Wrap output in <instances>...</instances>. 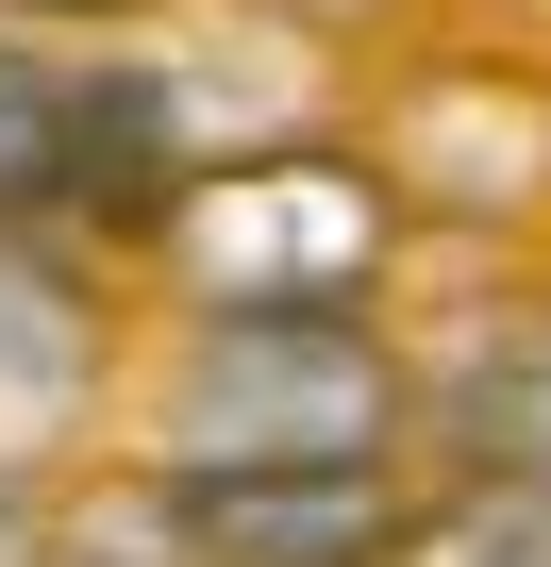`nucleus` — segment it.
Returning <instances> with one entry per match:
<instances>
[{
    "label": "nucleus",
    "mask_w": 551,
    "mask_h": 567,
    "mask_svg": "<svg viewBox=\"0 0 551 567\" xmlns=\"http://www.w3.org/2000/svg\"><path fill=\"white\" fill-rule=\"evenodd\" d=\"M385 417H401V384L335 301H217V334L167 384L184 467H351V451H385Z\"/></svg>",
    "instance_id": "1"
},
{
    "label": "nucleus",
    "mask_w": 551,
    "mask_h": 567,
    "mask_svg": "<svg viewBox=\"0 0 551 567\" xmlns=\"http://www.w3.org/2000/svg\"><path fill=\"white\" fill-rule=\"evenodd\" d=\"M34 217H167V84L0 68V234Z\"/></svg>",
    "instance_id": "2"
},
{
    "label": "nucleus",
    "mask_w": 551,
    "mask_h": 567,
    "mask_svg": "<svg viewBox=\"0 0 551 567\" xmlns=\"http://www.w3.org/2000/svg\"><path fill=\"white\" fill-rule=\"evenodd\" d=\"M167 250H184L201 301H302V284L351 301V284L385 267V200L351 167H251V184H201L167 217Z\"/></svg>",
    "instance_id": "3"
},
{
    "label": "nucleus",
    "mask_w": 551,
    "mask_h": 567,
    "mask_svg": "<svg viewBox=\"0 0 551 567\" xmlns=\"http://www.w3.org/2000/svg\"><path fill=\"white\" fill-rule=\"evenodd\" d=\"M167 517L217 567H385V467H167Z\"/></svg>",
    "instance_id": "4"
},
{
    "label": "nucleus",
    "mask_w": 551,
    "mask_h": 567,
    "mask_svg": "<svg viewBox=\"0 0 551 567\" xmlns=\"http://www.w3.org/2000/svg\"><path fill=\"white\" fill-rule=\"evenodd\" d=\"M84 384V301L34 267V234H0V417H34Z\"/></svg>",
    "instance_id": "5"
},
{
    "label": "nucleus",
    "mask_w": 551,
    "mask_h": 567,
    "mask_svg": "<svg viewBox=\"0 0 551 567\" xmlns=\"http://www.w3.org/2000/svg\"><path fill=\"white\" fill-rule=\"evenodd\" d=\"M451 417H468V451H484L518 501H551V334H534V351H501V368H484Z\"/></svg>",
    "instance_id": "6"
},
{
    "label": "nucleus",
    "mask_w": 551,
    "mask_h": 567,
    "mask_svg": "<svg viewBox=\"0 0 551 567\" xmlns=\"http://www.w3.org/2000/svg\"><path fill=\"white\" fill-rule=\"evenodd\" d=\"M418 567H551V501H518V484H501V501H484V517H451Z\"/></svg>",
    "instance_id": "7"
}]
</instances>
